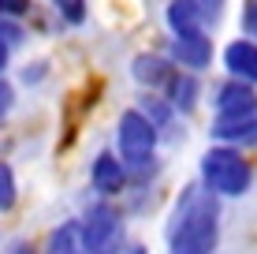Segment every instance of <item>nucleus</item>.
<instances>
[{
  "label": "nucleus",
  "mask_w": 257,
  "mask_h": 254,
  "mask_svg": "<svg viewBox=\"0 0 257 254\" xmlns=\"http://www.w3.org/2000/svg\"><path fill=\"white\" fill-rule=\"evenodd\" d=\"M220 243V206L205 187H187L175 202L172 228H168V254H212Z\"/></svg>",
  "instance_id": "1"
},
{
  "label": "nucleus",
  "mask_w": 257,
  "mask_h": 254,
  "mask_svg": "<svg viewBox=\"0 0 257 254\" xmlns=\"http://www.w3.org/2000/svg\"><path fill=\"white\" fill-rule=\"evenodd\" d=\"M201 187L212 191L216 198H242L253 187V168L238 153V146L220 142L201 153Z\"/></svg>",
  "instance_id": "2"
},
{
  "label": "nucleus",
  "mask_w": 257,
  "mask_h": 254,
  "mask_svg": "<svg viewBox=\"0 0 257 254\" xmlns=\"http://www.w3.org/2000/svg\"><path fill=\"white\" fill-rule=\"evenodd\" d=\"M116 146H119L123 164H131V168L149 164L153 161V150H157V124L142 109H127L116 124Z\"/></svg>",
  "instance_id": "3"
},
{
  "label": "nucleus",
  "mask_w": 257,
  "mask_h": 254,
  "mask_svg": "<svg viewBox=\"0 0 257 254\" xmlns=\"http://www.w3.org/2000/svg\"><path fill=\"white\" fill-rule=\"evenodd\" d=\"M86 254H119L123 250V221L108 202H93L78 221Z\"/></svg>",
  "instance_id": "4"
},
{
  "label": "nucleus",
  "mask_w": 257,
  "mask_h": 254,
  "mask_svg": "<svg viewBox=\"0 0 257 254\" xmlns=\"http://www.w3.org/2000/svg\"><path fill=\"white\" fill-rule=\"evenodd\" d=\"M212 105H216V116H250V112H257V90H253V82L227 78L216 90Z\"/></svg>",
  "instance_id": "5"
},
{
  "label": "nucleus",
  "mask_w": 257,
  "mask_h": 254,
  "mask_svg": "<svg viewBox=\"0 0 257 254\" xmlns=\"http://www.w3.org/2000/svg\"><path fill=\"white\" fill-rule=\"evenodd\" d=\"M172 60L179 67H187V71H201V67H209L212 60V41L205 30L198 34H175L172 38Z\"/></svg>",
  "instance_id": "6"
},
{
  "label": "nucleus",
  "mask_w": 257,
  "mask_h": 254,
  "mask_svg": "<svg viewBox=\"0 0 257 254\" xmlns=\"http://www.w3.org/2000/svg\"><path fill=\"white\" fill-rule=\"evenodd\" d=\"M90 183H93L97 195H104V198L119 195V191L127 187V164H123L116 153H108V150L97 153L93 157V168H90Z\"/></svg>",
  "instance_id": "7"
},
{
  "label": "nucleus",
  "mask_w": 257,
  "mask_h": 254,
  "mask_svg": "<svg viewBox=\"0 0 257 254\" xmlns=\"http://www.w3.org/2000/svg\"><path fill=\"white\" fill-rule=\"evenodd\" d=\"M224 67L231 78L242 82H257V41L253 38H235L224 49Z\"/></svg>",
  "instance_id": "8"
},
{
  "label": "nucleus",
  "mask_w": 257,
  "mask_h": 254,
  "mask_svg": "<svg viewBox=\"0 0 257 254\" xmlns=\"http://www.w3.org/2000/svg\"><path fill=\"white\" fill-rule=\"evenodd\" d=\"M212 138L227 146H257V112H250V116H216L212 120Z\"/></svg>",
  "instance_id": "9"
},
{
  "label": "nucleus",
  "mask_w": 257,
  "mask_h": 254,
  "mask_svg": "<svg viewBox=\"0 0 257 254\" xmlns=\"http://www.w3.org/2000/svg\"><path fill=\"white\" fill-rule=\"evenodd\" d=\"M168 26H172V34L205 30V8H201V0H172L168 4Z\"/></svg>",
  "instance_id": "10"
},
{
  "label": "nucleus",
  "mask_w": 257,
  "mask_h": 254,
  "mask_svg": "<svg viewBox=\"0 0 257 254\" xmlns=\"http://www.w3.org/2000/svg\"><path fill=\"white\" fill-rule=\"evenodd\" d=\"M131 71H135V78H138L142 86H149V90H153V86H164L168 78H172L175 67L168 64L164 56H157V52H142V56H135Z\"/></svg>",
  "instance_id": "11"
},
{
  "label": "nucleus",
  "mask_w": 257,
  "mask_h": 254,
  "mask_svg": "<svg viewBox=\"0 0 257 254\" xmlns=\"http://www.w3.org/2000/svg\"><path fill=\"white\" fill-rule=\"evenodd\" d=\"M164 86H168V101H172V109L190 112L194 105H198V78H194V75L172 71V78H168Z\"/></svg>",
  "instance_id": "12"
},
{
  "label": "nucleus",
  "mask_w": 257,
  "mask_h": 254,
  "mask_svg": "<svg viewBox=\"0 0 257 254\" xmlns=\"http://www.w3.org/2000/svg\"><path fill=\"white\" fill-rule=\"evenodd\" d=\"M45 254H86V247H82V235H78V221L60 224V228L49 235V247H45Z\"/></svg>",
  "instance_id": "13"
},
{
  "label": "nucleus",
  "mask_w": 257,
  "mask_h": 254,
  "mask_svg": "<svg viewBox=\"0 0 257 254\" xmlns=\"http://www.w3.org/2000/svg\"><path fill=\"white\" fill-rule=\"evenodd\" d=\"M12 206H15V172H12V164L0 161V213Z\"/></svg>",
  "instance_id": "14"
},
{
  "label": "nucleus",
  "mask_w": 257,
  "mask_h": 254,
  "mask_svg": "<svg viewBox=\"0 0 257 254\" xmlns=\"http://www.w3.org/2000/svg\"><path fill=\"white\" fill-rule=\"evenodd\" d=\"M56 12L64 15L71 26H78L86 19V0H56Z\"/></svg>",
  "instance_id": "15"
},
{
  "label": "nucleus",
  "mask_w": 257,
  "mask_h": 254,
  "mask_svg": "<svg viewBox=\"0 0 257 254\" xmlns=\"http://www.w3.org/2000/svg\"><path fill=\"white\" fill-rule=\"evenodd\" d=\"M142 112H146V116L153 120L157 127H161V124H168V116H172V105H164V101L149 98V101H142Z\"/></svg>",
  "instance_id": "16"
},
{
  "label": "nucleus",
  "mask_w": 257,
  "mask_h": 254,
  "mask_svg": "<svg viewBox=\"0 0 257 254\" xmlns=\"http://www.w3.org/2000/svg\"><path fill=\"white\" fill-rule=\"evenodd\" d=\"M30 12V0H0V15L4 19H23Z\"/></svg>",
  "instance_id": "17"
},
{
  "label": "nucleus",
  "mask_w": 257,
  "mask_h": 254,
  "mask_svg": "<svg viewBox=\"0 0 257 254\" xmlns=\"http://www.w3.org/2000/svg\"><path fill=\"white\" fill-rule=\"evenodd\" d=\"M12 105H15V86L0 75V116H8V112H12Z\"/></svg>",
  "instance_id": "18"
},
{
  "label": "nucleus",
  "mask_w": 257,
  "mask_h": 254,
  "mask_svg": "<svg viewBox=\"0 0 257 254\" xmlns=\"http://www.w3.org/2000/svg\"><path fill=\"white\" fill-rule=\"evenodd\" d=\"M246 30H250V38H257V0H246V15H242Z\"/></svg>",
  "instance_id": "19"
},
{
  "label": "nucleus",
  "mask_w": 257,
  "mask_h": 254,
  "mask_svg": "<svg viewBox=\"0 0 257 254\" xmlns=\"http://www.w3.org/2000/svg\"><path fill=\"white\" fill-rule=\"evenodd\" d=\"M12 49H15V45H12V41H8V38H4V34H0V75H4V67H8V60H12Z\"/></svg>",
  "instance_id": "20"
},
{
  "label": "nucleus",
  "mask_w": 257,
  "mask_h": 254,
  "mask_svg": "<svg viewBox=\"0 0 257 254\" xmlns=\"http://www.w3.org/2000/svg\"><path fill=\"white\" fill-rule=\"evenodd\" d=\"M12 254H34V247H30V243H15Z\"/></svg>",
  "instance_id": "21"
},
{
  "label": "nucleus",
  "mask_w": 257,
  "mask_h": 254,
  "mask_svg": "<svg viewBox=\"0 0 257 254\" xmlns=\"http://www.w3.org/2000/svg\"><path fill=\"white\" fill-rule=\"evenodd\" d=\"M220 4V0H201V8H216Z\"/></svg>",
  "instance_id": "22"
}]
</instances>
